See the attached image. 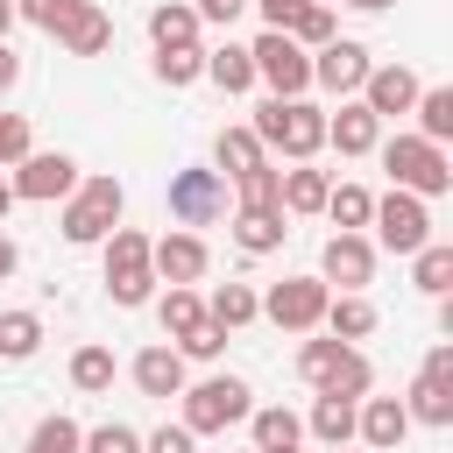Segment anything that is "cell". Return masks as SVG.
Returning a JSON list of instances; mask_svg holds the SVG:
<instances>
[{"label":"cell","mask_w":453,"mask_h":453,"mask_svg":"<svg viewBox=\"0 0 453 453\" xmlns=\"http://www.w3.org/2000/svg\"><path fill=\"white\" fill-rule=\"evenodd\" d=\"M142 453H191V432H184V425H163V432L142 439Z\"/></svg>","instance_id":"ee69618b"},{"label":"cell","mask_w":453,"mask_h":453,"mask_svg":"<svg viewBox=\"0 0 453 453\" xmlns=\"http://www.w3.org/2000/svg\"><path fill=\"white\" fill-rule=\"evenodd\" d=\"M14 269H21V248H14V241H7V234H0V283H7V276H14Z\"/></svg>","instance_id":"c3c4849f"},{"label":"cell","mask_w":453,"mask_h":453,"mask_svg":"<svg viewBox=\"0 0 453 453\" xmlns=\"http://www.w3.org/2000/svg\"><path fill=\"white\" fill-rule=\"evenodd\" d=\"M177 354H184V361H219V354H226V333L205 319L198 333H184V340H177Z\"/></svg>","instance_id":"b9f144b4"},{"label":"cell","mask_w":453,"mask_h":453,"mask_svg":"<svg viewBox=\"0 0 453 453\" xmlns=\"http://www.w3.org/2000/svg\"><path fill=\"white\" fill-rule=\"evenodd\" d=\"M248 134H255L262 149L290 156V163H311V156L326 149V113H319L311 99H262L255 120H248Z\"/></svg>","instance_id":"6da1fadb"},{"label":"cell","mask_w":453,"mask_h":453,"mask_svg":"<svg viewBox=\"0 0 453 453\" xmlns=\"http://www.w3.org/2000/svg\"><path fill=\"white\" fill-rule=\"evenodd\" d=\"M28 149H35V134H28V120H21V113H0V170H7V163H21Z\"/></svg>","instance_id":"7bdbcfd3"},{"label":"cell","mask_w":453,"mask_h":453,"mask_svg":"<svg viewBox=\"0 0 453 453\" xmlns=\"http://www.w3.org/2000/svg\"><path fill=\"white\" fill-rule=\"evenodd\" d=\"M354 432H361L375 453H396V446H403V432H411L403 396H361V403H354Z\"/></svg>","instance_id":"2e32d148"},{"label":"cell","mask_w":453,"mask_h":453,"mask_svg":"<svg viewBox=\"0 0 453 453\" xmlns=\"http://www.w3.org/2000/svg\"><path fill=\"white\" fill-rule=\"evenodd\" d=\"M304 432L326 439V446H347V439H354V403H347V396H319L311 418H304Z\"/></svg>","instance_id":"1f68e13d"},{"label":"cell","mask_w":453,"mask_h":453,"mask_svg":"<svg viewBox=\"0 0 453 453\" xmlns=\"http://www.w3.org/2000/svg\"><path fill=\"white\" fill-rule=\"evenodd\" d=\"M283 212H234V248L241 255H276L283 248Z\"/></svg>","instance_id":"cb8c5ba5"},{"label":"cell","mask_w":453,"mask_h":453,"mask_svg":"<svg viewBox=\"0 0 453 453\" xmlns=\"http://www.w3.org/2000/svg\"><path fill=\"white\" fill-rule=\"evenodd\" d=\"M283 35H290V42H297V50L311 57V50H326V42L340 35V21H333V7H326V0H311V7H304V14H297V21L283 28Z\"/></svg>","instance_id":"836d02e7"},{"label":"cell","mask_w":453,"mask_h":453,"mask_svg":"<svg viewBox=\"0 0 453 453\" xmlns=\"http://www.w3.org/2000/svg\"><path fill=\"white\" fill-rule=\"evenodd\" d=\"M248 382L241 375H205L198 389H184V432H226V425H248Z\"/></svg>","instance_id":"8992f818"},{"label":"cell","mask_w":453,"mask_h":453,"mask_svg":"<svg viewBox=\"0 0 453 453\" xmlns=\"http://www.w3.org/2000/svg\"><path fill=\"white\" fill-rule=\"evenodd\" d=\"M212 156H219V170H226V177H248V170H262V163H269V149H262L248 127H219Z\"/></svg>","instance_id":"484cf974"},{"label":"cell","mask_w":453,"mask_h":453,"mask_svg":"<svg viewBox=\"0 0 453 453\" xmlns=\"http://www.w3.org/2000/svg\"><path fill=\"white\" fill-rule=\"evenodd\" d=\"M326 212L340 219V234H354V226H368V212H375V198H368L361 184H333V191H326Z\"/></svg>","instance_id":"8d00e7d4"},{"label":"cell","mask_w":453,"mask_h":453,"mask_svg":"<svg viewBox=\"0 0 453 453\" xmlns=\"http://www.w3.org/2000/svg\"><path fill=\"white\" fill-rule=\"evenodd\" d=\"M361 106H368L375 120H396V113H411V106H418V71H411V64H382V71H368V85H361Z\"/></svg>","instance_id":"9a60e30c"},{"label":"cell","mask_w":453,"mask_h":453,"mask_svg":"<svg viewBox=\"0 0 453 453\" xmlns=\"http://www.w3.org/2000/svg\"><path fill=\"white\" fill-rule=\"evenodd\" d=\"M319 326H326L333 340H347V347H354V340H368V333H375V304H368V297H333Z\"/></svg>","instance_id":"f1b7e54d"},{"label":"cell","mask_w":453,"mask_h":453,"mask_svg":"<svg viewBox=\"0 0 453 453\" xmlns=\"http://www.w3.org/2000/svg\"><path fill=\"white\" fill-rule=\"evenodd\" d=\"M382 170H389L396 191H411V198H439V191H453V163H446V149L425 142V134H396V142H382Z\"/></svg>","instance_id":"7a4b0ae2"},{"label":"cell","mask_w":453,"mask_h":453,"mask_svg":"<svg viewBox=\"0 0 453 453\" xmlns=\"http://www.w3.org/2000/svg\"><path fill=\"white\" fill-rule=\"evenodd\" d=\"M7 212H14V184L0 177V219H7Z\"/></svg>","instance_id":"681fc988"},{"label":"cell","mask_w":453,"mask_h":453,"mask_svg":"<svg viewBox=\"0 0 453 453\" xmlns=\"http://www.w3.org/2000/svg\"><path fill=\"white\" fill-rule=\"evenodd\" d=\"M248 7H262V21H269V28H290V21H297L311 0H248Z\"/></svg>","instance_id":"bcb514c9"},{"label":"cell","mask_w":453,"mask_h":453,"mask_svg":"<svg viewBox=\"0 0 453 453\" xmlns=\"http://www.w3.org/2000/svg\"><path fill=\"white\" fill-rule=\"evenodd\" d=\"M191 14H198V21H219V28H234V21L248 14V0H198Z\"/></svg>","instance_id":"f6af8a7d"},{"label":"cell","mask_w":453,"mask_h":453,"mask_svg":"<svg viewBox=\"0 0 453 453\" xmlns=\"http://www.w3.org/2000/svg\"><path fill=\"white\" fill-rule=\"evenodd\" d=\"M134 389L142 396H163V403L184 396V354L177 347H142L134 354Z\"/></svg>","instance_id":"ac0fdd59"},{"label":"cell","mask_w":453,"mask_h":453,"mask_svg":"<svg viewBox=\"0 0 453 453\" xmlns=\"http://www.w3.org/2000/svg\"><path fill=\"white\" fill-rule=\"evenodd\" d=\"M368 71H375V64H368V50H361L354 35H333L326 50H311V85H326V92H340V99L361 92Z\"/></svg>","instance_id":"4fadbf2b"},{"label":"cell","mask_w":453,"mask_h":453,"mask_svg":"<svg viewBox=\"0 0 453 453\" xmlns=\"http://www.w3.org/2000/svg\"><path fill=\"white\" fill-rule=\"evenodd\" d=\"M156 319H163V333H170V340H184V333H198V326H205V297H198L191 283H170V290H163V304H156Z\"/></svg>","instance_id":"d4e9b609"},{"label":"cell","mask_w":453,"mask_h":453,"mask_svg":"<svg viewBox=\"0 0 453 453\" xmlns=\"http://www.w3.org/2000/svg\"><path fill=\"white\" fill-rule=\"evenodd\" d=\"M375 142H382V120H375L361 99H354V106H340V113L326 120V149H340V156H368Z\"/></svg>","instance_id":"d6986e66"},{"label":"cell","mask_w":453,"mask_h":453,"mask_svg":"<svg viewBox=\"0 0 453 453\" xmlns=\"http://www.w3.org/2000/svg\"><path fill=\"white\" fill-rule=\"evenodd\" d=\"M418 134L425 142H446L453 134V85H418Z\"/></svg>","instance_id":"4dcf8cb0"},{"label":"cell","mask_w":453,"mask_h":453,"mask_svg":"<svg viewBox=\"0 0 453 453\" xmlns=\"http://www.w3.org/2000/svg\"><path fill=\"white\" fill-rule=\"evenodd\" d=\"M368 226L382 234V248H389V255H418V248L432 241V212H425V198H411V191H389V198H375Z\"/></svg>","instance_id":"ba28073f"},{"label":"cell","mask_w":453,"mask_h":453,"mask_svg":"<svg viewBox=\"0 0 453 453\" xmlns=\"http://www.w3.org/2000/svg\"><path fill=\"white\" fill-rule=\"evenodd\" d=\"M205 78H212L219 92H248V85H255V64H248L241 42H219V50H205Z\"/></svg>","instance_id":"f546056e"},{"label":"cell","mask_w":453,"mask_h":453,"mask_svg":"<svg viewBox=\"0 0 453 453\" xmlns=\"http://www.w3.org/2000/svg\"><path fill=\"white\" fill-rule=\"evenodd\" d=\"M113 226H120V184L113 177H85L71 191V205H64V241L71 248H99Z\"/></svg>","instance_id":"5b68a950"},{"label":"cell","mask_w":453,"mask_h":453,"mask_svg":"<svg viewBox=\"0 0 453 453\" xmlns=\"http://www.w3.org/2000/svg\"><path fill=\"white\" fill-rule=\"evenodd\" d=\"M226 212V177L219 170H177L170 177V219L177 226H212Z\"/></svg>","instance_id":"30bf717a"},{"label":"cell","mask_w":453,"mask_h":453,"mask_svg":"<svg viewBox=\"0 0 453 453\" xmlns=\"http://www.w3.org/2000/svg\"><path fill=\"white\" fill-rule=\"evenodd\" d=\"M326 304H333V290H326L319 276H283V283L262 297V311H269L283 333H311V326L326 319Z\"/></svg>","instance_id":"8fae6325"},{"label":"cell","mask_w":453,"mask_h":453,"mask_svg":"<svg viewBox=\"0 0 453 453\" xmlns=\"http://www.w3.org/2000/svg\"><path fill=\"white\" fill-rule=\"evenodd\" d=\"M78 446H85V425H71V418H42V425L28 432L21 453H78Z\"/></svg>","instance_id":"74e56055"},{"label":"cell","mask_w":453,"mask_h":453,"mask_svg":"<svg viewBox=\"0 0 453 453\" xmlns=\"http://www.w3.org/2000/svg\"><path fill=\"white\" fill-rule=\"evenodd\" d=\"M403 411H411V425H432V432L453 425V347H432V354H425V368H418Z\"/></svg>","instance_id":"52a82bcc"},{"label":"cell","mask_w":453,"mask_h":453,"mask_svg":"<svg viewBox=\"0 0 453 453\" xmlns=\"http://www.w3.org/2000/svg\"><path fill=\"white\" fill-rule=\"evenodd\" d=\"M248 64H255V78L269 85V99H304V92H311V57H304L283 28H262V35L248 42Z\"/></svg>","instance_id":"3957f363"},{"label":"cell","mask_w":453,"mask_h":453,"mask_svg":"<svg viewBox=\"0 0 453 453\" xmlns=\"http://www.w3.org/2000/svg\"><path fill=\"white\" fill-rule=\"evenodd\" d=\"M326 191H333V177L311 170V163H290V170L276 177V205H283V212H326Z\"/></svg>","instance_id":"ffe728a7"},{"label":"cell","mask_w":453,"mask_h":453,"mask_svg":"<svg viewBox=\"0 0 453 453\" xmlns=\"http://www.w3.org/2000/svg\"><path fill=\"white\" fill-rule=\"evenodd\" d=\"M149 35H156V50H198V14L184 0H163V7H149Z\"/></svg>","instance_id":"7402d4cb"},{"label":"cell","mask_w":453,"mask_h":453,"mask_svg":"<svg viewBox=\"0 0 453 453\" xmlns=\"http://www.w3.org/2000/svg\"><path fill=\"white\" fill-rule=\"evenodd\" d=\"M340 347H347V340H333V333H326V340H304V347H297V375H304V382H326V368L340 361Z\"/></svg>","instance_id":"ab89813d"},{"label":"cell","mask_w":453,"mask_h":453,"mask_svg":"<svg viewBox=\"0 0 453 453\" xmlns=\"http://www.w3.org/2000/svg\"><path fill=\"white\" fill-rule=\"evenodd\" d=\"M248 432H255V453H297L304 418L283 411V403H269V411H248Z\"/></svg>","instance_id":"44dd1931"},{"label":"cell","mask_w":453,"mask_h":453,"mask_svg":"<svg viewBox=\"0 0 453 453\" xmlns=\"http://www.w3.org/2000/svg\"><path fill=\"white\" fill-rule=\"evenodd\" d=\"M42 347V319L35 311H0V354L7 361H28Z\"/></svg>","instance_id":"e575fe53"},{"label":"cell","mask_w":453,"mask_h":453,"mask_svg":"<svg viewBox=\"0 0 453 453\" xmlns=\"http://www.w3.org/2000/svg\"><path fill=\"white\" fill-rule=\"evenodd\" d=\"M71 57H99L106 42H113V14L99 7V0H57L50 7V21H42Z\"/></svg>","instance_id":"9c48e42d"},{"label":"cell","mask_w":453,"mask_h":453,"mask_svg":"<svg viewBox=\"0 0 453 453\" xmlns=\"http://www.w3.org/2000/svg\"><path fill=\"white\" fill-rule=\"evenodd\" d=\"M149 269H156V283H198L205 276V241L198 234H163V241H149Z\"/></svg>","instance_id":"e0dca14e"},{"label":"cell","mask_w":453,"mask_h":453,"mask_svg":"<svg viewBox=\"0 0 453 453\" xmlns=\"http://www.w3.org/2000/svg\"><path fill=\"white\" fill-rule=\"evenodd\" d=\"M276 163H262V170H248V177H234V198H241V212H283L276 205Z\"/></svg>","instance_id":"d590c367"},{"label":"cell","mask_w":453,"mask_h":453,"mask_svg":"<svg viewBox=\"0 0 453 453\" xmlns=\"http://www.w3.org/2000/svg\"><path fill=\"white\" fill-rule=\"evenodd\" d=\"M14 198H28V205H50V198H71L78 191V163L71 156H42V149H28L21 163H14Z\"/></svg>","instance_id":"7c38bea8"},{"label":"cell","mask_w":453,"mask_h":453,"mask_svg":"<svg viewBox=\"0 0 453 453\" xmlns=\"http://www.w3.org/2000/svg\"><path fill=\"white\" fill-rule=\"evenodd\" d=\"M14 85H21V57L0 42V92H14Z\"/></svg>","instance_id":"7dc6e473"},{"label":"cell","mask_w":453,"mask_h":453,"mask_svg":"<svg viewBox=\"0 0 453 453\" xmlns=\"http://www.w3.org/2000/svg\"><path fill=\"white\" fill-rule=\"evenodd\" d=\"M113 375H120V361H113V347H78V354H71V382H78L85 396H99V389H113Z\"/></svg>","instance_id":"d6a6232c"},{"label":"cell","mask_w":453,"mask_h":453,"mask_svg":"<svg viewBox=\"0 0 453 453\" xmlns=\"http://www.w3.org/2000/svg\"><path fill=\"white\" fill-rule=\"evenodd\" d=\"M106 290H113V304H127V311L156 297L149 234H134V226H113V234H106Z\"/></svg>","instance_id":"277c9868"},{"label":"cell","mask_w":453,"mask_h":453,"mask_svg":"<svg viewBox=\"0 0 453 453\" xmlns=\"http://www.w3.org/2000/svg\"><path fill=\"white\" fill-rule=\"evenodd\" d=\"M156 78L170 92H184L191 78H205V50H156Z\"/></svg>","instance_id":"f35d334b"},{"label":"cell","mask_w":453,"mask_h":453,"mask_svg":"<svg viewBox=\"0 0 453 453\" xmlns=\"http://www.w3.org/2000/svg\"><path fill=\"white\" fill-rule=\"evenodd\" d=\"M326 453H347V446H326Z\"/></svg>","instance_id":"f5cc1de1"},{"label":"cell","mask_w":453,"mask_h":453,"mask_svg":"<svg viewBox=\"0 0 453 453\" xmlns=\"http://www.w3.org/2000/svg\"><path fill=\"white\" fill-rule=\"evenodd\" d=\"M7 28H14V0H0V42H7Z\"/></svg>","instance_id":"f907efd6"},{"label":"cell","mask_w":453,"mask_h":453,"mask_svg":"<svg viewBox=\"0 0 453 453\" xmlns=\"http://www.w3.org/2000/svg\"><path fill=\"white\" fill-rule=\"evenodd\" d=\"M347 7H361V14H382V7H396V0H347Z\"/></svg>","instance_id":"816d5d0a"},{"label":"cell","mask_w":453,"mask_h":453,"mask_svg":"<svg viewBox=\"0 0 453 453\" xmlns=\"http://www.w3.org/2000/svg\"><path fill=\"white\" fill-rule=\"evenodd\" d=\"M368 382H375V368H368V354H361V347H340V361L326 368V382H319V396H347V403H361V396H368Z\"/></svg>","instance_id":"603a6c76"},{"label":"cell","mask_w":453,"mask_h":453,"mask_svg":"<svg viewBox=\"0 0 453 453\" xmlns=\"http://www.w3.org/2000/svg\"><path fill=\"white\" fill-rule=\"evenodd\" d=\"M255 311H262V297H255L248 283H219V290H212V304H205V319H212L219 333H241Z\"/></svg>","instance_id":"83f0119b"},{"label":"cell","mask_w":453,"mask_h":453,"mask_svg":"<svg viewBox=\"0 0 453 453\" xmlns=\"http://www.w3.org/2000/svg\"><path fill=\"white\" fill-rule=\"evenodd\" d=\"M411 283H418L425 297H446V290H453V248H446V241H425V248L411 255Z\"/></svg>","instance_id":"4316f807"},{"label":"cell","mask_w":453,"mask_h":453,"mask_svg":"<svg viewBox=\"0 0 453 453\" xmlns=\"http://www.w3.org/2000/svg\"><path fill=\"white\" fill-rule=\"evenodd\" d=\"M368 276H375V248H368L361 234H333L326 255H319V283H326V290L340 283V297H361Z\"/></svg>","instance_id":"5bb4252c"},{"label":"cell","mask_w":453,"mask_h":453,"mask_svg":"<svg viewBox=\"0 0 453 453\" xmlns=\"http://www.w3.org/2000/svg\"><path fill=\"white\" fill-rule=\"evenodd\" d=\"M78 453H142V432L134 425H92Z\"/></svg>","instance_id":"60d3db41"}]
</instances>
